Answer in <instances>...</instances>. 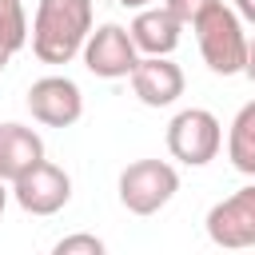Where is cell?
<instances>
[{"label":"cell","mask_w":255,"mask_h":255,"mask_svg":"<svg viewBox=\"0 0 255 255\" xmlns=\"http://www.w3.org/2000/svg\"><path fill=\"white\" fill-rule=\"evenodd\" d=\"M92 36V0H40L32 16V52L40 64H72Z\"/></svg>","instance_id":"1"},{"label":"cell","mask_w":255,"mask_h":255,"mask_svg":"<svg viewBox=\"0 0 255 255\" xmlns=\"http://www.w3.org/2000/svg\"><path fill=\"white\" fill-rule=\"evenodd\" d=\"M195 44L203 64L215 76H239L247 64V36H243V16L235 8H227L223 0L211 4L195 24Z\"/></svg>","instance_id":"2"},{"label":"cell","mask_w":255,"mask_h":255,"mask_svg":"<svg viewBox=\"0 0 255 255\" xmlns=\"http://www.w3.org/2000/svg\"><path fill=\"white\" fill-rule=\"evenodd\" d=\"M179 191V175L167 159H135L120 171V203L131 215H155Z\"/></svg>","instance_id":"3"},{"label":"cell","mask_w":255,"mask_h":255,"mask_svg":"<svg viewBox=\"0 0 255 255\" xmlns=\"http://www.w3.org/2000/svg\"><path fill=\"white\" fill-rule=\"evenodd\" d=\"M219 143H223V128L207 108H183L167 124V151L187 167L211 163L219 155Z\"/></svg>","instance_id":"4"},{"label":"cell","mask_w":255,"mask_h":255,"mask_svg":"<svg viewBox=\"0 0 255 255\" xmlns=\"http://www.w3.org/2000/svg\"><path fill=\"white\" fill-rule=\"evenodd\" d=\"M80 56H84V68L92 76H100V80H124L139 64V48H135L131 32L120 28V24L92 28V36H88V44H84Z\"/></svg>","instance_id":"5"},{"label":"cell","mask_w":255,"mask_h":255,"mask_svg":"<svg viewBox=\"0 0 255 255\" xmlns=\"http://www.w3.org/2000/svg\"><path fill=\"white\" fill-rule=\"evenodd\" d=\"M207 239L215 247H255V183L239 187L235 195L219 199L207 211Z\"/></svg>","instance_id":"6"},{"label":"cell","mask_w":255,"mask_h":255,"mask_svg":"<svg viewBox=\"0 0 255 255\" xmlns=\"http://www.w3.org/2000/svg\"><path fill=\"white\" fill-rule=\"evenodd\" d=\"M12 199L28 211V215H56L68 199H72V179L64 167L40 159L36 167H28L20 179H12Z\"/></svg>","instance_id":"7"},{"label":"cell","mask_w":255,"mask_h":255,"mask_svg":"<svg viewBox=\"0 0 255 255\" xmlns=\"http://www.w3.org/2000/svg\"><path fill=\"white\" fill-rule=\"evenodd\" d=\"M28 112L44 128H72L84 116V96L80 84L68 76H40L28 88Z\"/></svg>","instance_id":"8"},{"label":"cell","mask_w":255,"mask_h":255,"mask_svg":"<svg viewBox=\"0 0 255 255\" xmlns=\"http://www.w3.org/2000/svg\"><path fill=\"white\" fill-rule=\"evenodd\" d=\"M131 92L139 96V104L147 108H171L183 96V68L171 56H139V64L131 68Z\"/></svg>","instance_id":"9"},{"label":"cell","mask_w":255,"mask_h":255,"mask_svg":"<svg viewBox=\"0 0 255 255\" xmlns=\"http://www.w3.org/2000/svg\"><path fill=\"white\" fill-rule=\"evenodd\" d=\"M128 32H131V40H135V48H139L143 56H171V52L179 48L183 24H179V16L163 4V8H139Z\"/></svg>","instance_id":"10"},{"label":"cell","mask_w":255,"mask_h":255,"mask_svg":"<svg viewBox=\"0 0 255 255\" xmlns=\"http://www.w3.org/2000/svg\"><path fill=\"white\" fill-rule=\"evenodd\" d=\"M44 159V139L24 124H0V179H20L28 167Z\"/></svg>","instance_id":"11"},{"label":"cell","mask_w":255,"mask_h":255,"mask_svg":"<svg viewBox=\"0 0 255 255\" xmlns=\"http://www.w3.org/2000/svg\"><path fill=\"white\" fill-rule=\"evenodd\" d=\"M227 159L235 171L243 175H255V100H247L235 120H231V131H227Z\"/></svg>","instance_id":"12"},{"label":"cell","mask_w":255,"mask_h":255,"mask_svg":"<svg viewBox=\"0 0 255 255\" xmlns=\"http://www.w3.org/2000/svg\"><path fill=\"white\" fill-rule=\"evenodd\" d=\"M52 251L56 255H104V239H96V235H64Z\"/></svg>","instance_id":"13"},{"label":"cell","mask_w":255,"mask_h":255,"mask_svg":"<svg viewBox=\"0 0 255 255\" xmlns=\"http://www.w3.org/2000/svg\"><path fill=\"white\" fill-rule=\"evenodd\" d=\"M163 4L179 16V24H195V20H199L211 4H219V0H163Z\"/></svg>","instance_id":"14"},{"label":"cell","mask_w":255,"mask_h":255,"mask_svg":"<svg viewBox=\"0 0 255 255\" xmlns=\"http://www.w3.org/2000/svg\"><path fill=\"white\" fill-rule=\"evenodd\" d=\"M16 52H20V44H16V40H12V36H8L4 28H0V72L8 68V60H12Z\"/></svg>","instance_id":"15"},{"label":"cell","mask_w":255,"mask_h":255,"mask_svg":"<svg viewBox=\"0 0 255 255\" xmlns=\"http://www.w3.org/2000/svg\"><path fill=\"white\" fill-rule=\"evenodd\" d=\"M243 76L255 84V40H247V64H243Z\"/></svg>","instance_id":"16"},{"label":"cell","mask_w":255,"mask_h":255,"mask_svg":"<svg viewBox=\"0 0 255 255\" xmlns=\"http://www.w3.org/2000/svg\"><path fill=\"white\" fill-rule=\"evenodd\" d=\"M235 12H239L247 24H255V0H235Z\"/></svg>","instance_id":"17"},{"label":"cell","mask_w":255,"mask_h":255,"mask_svg":"<svg viewBox=\"0 0 255 255\" xmlns=\"http://www.w3.org/2000/svg\"><path fill=\"white\" fill-rule=\"evenodd\" d=\"M116 4H124V8H135V12H139V8H147L151 0H116Z\"/></svg>","instance_id":"18"},{"label":"cell","mask_w":255,"mask_h":255,"mask_svg":"<svg viewBox=\"0 0 255 255\" xmlns=\"http://www.w3.org/2000/svg\"><path fill=\"white\" fill-rule=\"evenodd\" d=\"M4 207H8V179H0V215H4Z\"/></svg>","instance_id":"19"}]
</instances>
